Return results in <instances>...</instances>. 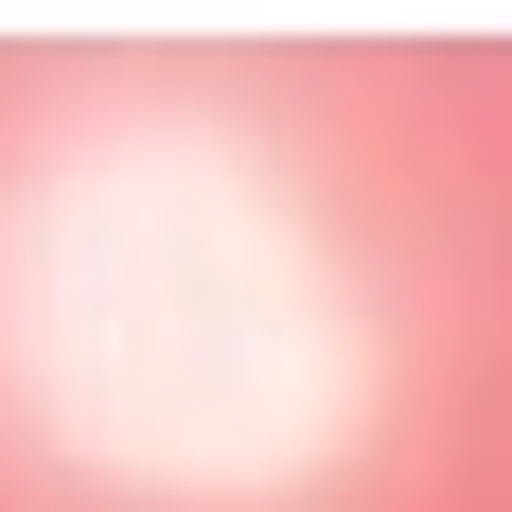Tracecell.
<instances>
[{
	"label": "cell",
	"instance_id": "6da1fadb",
	"mask_svg": "<svg viewBox=\"0 0 512 512\" xmlns=\"http://www.w3.org/2000/svg\"><path fill=\"white\" fill-rule=\"evenodd\" d=\"M0 512H512V53H0Z\"/></svg>",
	"mask_w": 512,
	"mask_h": 512
}]
</instances>
